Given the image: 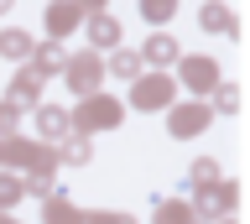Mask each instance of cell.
Listing matches in <instances>:
<instances>
[{
  "mask_svg": "<svg viewBox=\"0 0 250 224\" xmlns=\"http://www.w3.org/2000/svg\"><path fill=\"white\" fill-rule=\"evenodd\" d=\"M146 11H151V16H167V11H172V0H146Z\"/></svg>",
  "mask_w": 250,
  "mask_h": 224,
  "instance_id": "obj_1",
  "label": "cell"
}]
</instances>
